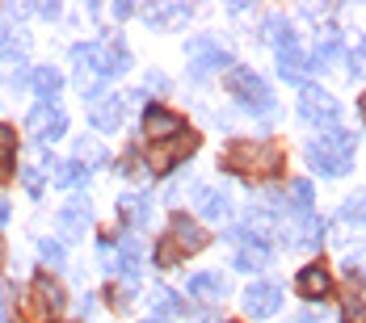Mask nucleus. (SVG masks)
Returning a JSON list of instances; mask_svg holds the SVG:
<instances>
[{"label": "nucleus", "mask_w": 366, "mask_h": 323, "mask_svg": "<svg viewBox=\"0 0 366 323\" xmlns=\"http://www.w3.org/2000/svg\"><path fill=\"white\" fill-rule=\"evenodd\" d=\"M76 155H80V160H89V164H106V160H110V155H106V147L93 143V139H80V143H76Z\"/></svg>", "instance_id": "obj_25"}, {"label": "nucleus", "mask_w": 366, "mask_h": 323, "mask_svg": "<svg viewBox=\"0 0 366 323\" xmlns=\"http://www.w3.org/2000/svg\"><path fill=\"white\" fill-rule=\"evenodd\" d=\"M139 265H144V248H139V240H122L114 269H122V277H127V282H135V277H139Z\"/></svg>", "instance_id": "obj_18"}, {"label": "nucleus", "mask_w": 366, "mask_h": 323, "mask_svg": "<svg viewBox=\"0 0 366 323\" xmlns=\"http://www.w3.org/2000/svg\"><path fill=\"white\" fill-rule=\"evenodd\" d=\"M341 218H345V222H358V227H366V193H350V198L341 202Z\"/></svg>", "instance_id": "obj_24"}, {"label": "nucleus", "mask_w": 366, "mask_h": 323, "mask_svg": "<svg viewBox=\"0 0 366 323\" xmlns=\"http://www.w3.org/2000/svg\"><path fill=\"white\" fill-rule=\"evenodd\" d=\"M147 88H156V93H169V80L160 72H147Z\"/></svg>", "instance_id": "obj_31"}, {"label": "nucleus", "mask_w": 366, "mask_h": 323, "mask_svg": "<svg viewBox=\"0 0 366 323\" xmlns=\"http://www.w3.org/2000/svg\"><path fill=\"white\" fill-rule=\"evenodd\" d=\"M30 84H34V93L42 97V101H51V97L59 93V84H64V76L55 72V68H38V72L30 76Z\"/></svg>", "instance_id": "obj_20"}, {"label": "nucleus", "mask_w": 366, "mask_h": 323, "mask_svg": "<svg viewBox=\"0 0 366 323\" xmlns=\"http://www.w3.org/2000/svg\"><path fill=\"white\" fill-rule=\"evenodd\" d=\"M0 265H4V244H0Z\"/></svg>", "instance_id": "obj_38"}, {"label": "nucleus", "mask_w": 366, "mask_h": 323, "mask_svg": "<svg viewBox=\"0 0 366 323\" xmlns=\"http://www.w3.org/2000/svg\"><path fill=\"white\" fill-rule=\"evenodd\" d=\"M131 13H135V4H114V17H118V21H122V17H131Z\"/></svg>", "instance_id": "obj_33"}, {"label": "nucleus", "mask_w": 366, "mask_h": 323, "mask_svg": "<svg viewBox=\"0 0 366 323\" xmlns=\"http://www.w3.org/2000/svg\"><path fill=\"white\" fill-rule=\"evenodd\" d=\"M59 307H64V289H59V282H51V277H34V302H30V311L42 319V315H55Z\"/></svg>", "instance_id": "obj_12"}, {"label": "nucleus", "mask_w": 366, "mask_h": 323, "mask_svg": "<svg viewBox=\"0 0 366 323\" xmlns=\"http://www.w3.org/2000/svg\"><path fill=\"white\" fill-rule=\"evenodd\" d=\"M345 55V38L337 26H325L320 34H316V51L307 55V68H329L332 59H341Z\"/></svg>", "instance_id": "obj_8"}, {"label": "nucleus", "mask_w": 366, "mask_h": 323, "mask_svg": "<svg viewBox=\"0 0 366 323\" xmlns=\"http://www.w3.org/2000/svg\"><path fill=\"white\" fill-rule=\"evenodd\" d=\"M194 147H198V135H194V130H182L177 139H169L164 147H152L147 164H152V173H169V168H173L177 160H185Z\"/></svg>", "instance_id": "obj_5"}, {"label": "nucleus", "mask_w": 366, "mask_h": 323, "mask_svg": "<svg viewBox=\"0 0 366 323\" xmlns=\"http://www.w3.org/2000/svg\"><path fill=\"white\" fill-rule=\"evenodd\" d=\"M13 164H17V135L13 126H0V180L13 173Z\"/></svg>", "instance_id": "obj_21"}, {"label": "nucleus", "mask_w": 366, "mask_h": 323, "mask_svg": "<svg viewBox=\"0 0 366 323\" xmlns=\"http://www.w3.org/2000/svg\"><path fill=\"white\" fill-rule=\"evenodd\" d=\"M227 164L240 173H274L282 164L278 147H253V143H232L227 147Z\"/></svg>", "instance_id": "obj_2"}, {"label": "nucleus", "mask_w": 366, "mask_h": 323, "mask_svg": "<svg viewBox=\"0 0 366 323\" xmlns=\"http://www.w3.org/2000/svg\"><path fill=\"white\" fill-rule=\"evenodd\" d=\"M169 240H173L182 252H198V248H207V240H211V235H207L194 218L173 215V222H169Z\"/></svg>", "instance_id": "obj_9"}, {"label": "nucleus", "mask_w": 366, "mask_h": 323, "mask_svg": "<svg viewBox=\"0 0 366 323\" xmlns=\"http://www.w3.org/2000/svg\"><path fill=\"white\" fill-rule=\"evenodd\" d=\"M4 307H9V286L0 282V311H4Z\"/></svg>", "instance_id": "obj_34"}, {"label": "nucleus", "mask_w": 366, "mask_h": 323, "mask_svg": "<svg viewBox=\"0 0 366 323\" xmlns=\"http://www.w3.org/2000/svg\"><path fill=\"white\" fill-rule=\"evenodd\" d=\"M278 72H282V80H291V84H303L307 55L299 51V42H291V46H282V51H278Z\"/></svg>", "instance_id": "obj_15"}, {"label": "nucleus", "mask_w": 366, "mask_h": 323, "mask_svg": "<svg viewBox=\"0 0 366 323\" xmlns=\"http://www.w3.org/2000/svg\"><path fill=\"white\" fill-rule=\"evenodd\" d=\"M312 151H320V155H329V160H345V164H354V135L332 126L329 135H320V139L312 143Z\"/></svg>", "instance_id": "obj_11"}, {"label": "nucleus", "mask_w": 366, "mask_h": 323, "mask_svg": "<svg viewBox=\"0 0 366 323\" xmlns=\"http://www.w3.org/2000/svg\"><path fill=\"white\" fill-rule=\"evenodd\" d=\"M278 307H282V286H274V282H253V286L244 289V311H249L253 319L278 315Z\"/></svg>", "instance_id": "obj_4"}, {"label": "nucleus", "mask_w": 366, "mask_h": 323, "mask_svg": "<svg viewBox=\"0 0 366 323\" xmlns=\"http://www.w3.org/2000/svg\"><path fill=\"white\" fill-rule=\"evenodd\" d=\"M185 55H189V72L198 76V80H202L207 72H219V68L232 63L227 51H219L211 38H194V42H185Z\"/></svg>", "instance_id": "obj_3"}, {"label": "nucleus", "mask_w": 366, "mask_h": 323, "mask_svg": "<svg viewBox=\"0 0 366 323\" xmlns=\"http://www.w3.org/2000/svg\"><path fill=\"white\" fill-rule=\"evenodd\" d=\"M185 289H189L194 298H207V302H219L223 294H227V282H223L219 273H194V277L185 282Z\"/></svg>", "instance_id": "obj_16"}, {"label": "nucleus", "mask_w": 366, "mask_h": 323, "mask_svg": "<svg viewBox=\"0 0 366 323\" xmlns=\"http://www.w3.org/2000/svg\"><path fill=\"white\" fill-rule=\"evenodd\" d=\"M299 323H320V315H316V311H307V315H299Z\"/></svg>", "instance_id": "obj_35"}, {"label": "nucleus", "mask_w": 366, "mask_h": 323, "mask_svg": "<svg viewBox=\"0 0 366 323\" xmlns=\"http://www.w3.org/2000/svg\"><path fill=\"white\" fill-rule=\"evenodd\" d=\"M341 323H366V302L358 294L345 298V311H341Z\"/></svg>", "instance_id": "obj_26"}, {"label": "nucleus", "mask_w": 366, "mask_h": 323, "mask_svg": "<svg viewBox=\"0 0 366 323\" xmlns=\"http://www.w3.org/2000/svg\"><path fill=\"white\" fill-rule=\"evenodd\" d=\"M227 88L240 97V106L244 101H257V97H269V88H265V80L249 68H227Z\"/></svg>", "instance_id": "obj_10"}, {"label": "nucleus", "mask_w": 366, "mask_h": 323, "mask_svg": "<svg viewBox=\"0 0 366 323\" xmlns=\"http://www.w3.org/2000/svg\"><path fill=\"white\" fill-rule=\"evenodd\" d=\"M93 307H97V302H93V294H84V298H80V302H76V311H80V315H84V319H89V315H93Z\"/></svg>", "instance_id": "obj_32"}, {"label": "nucleus", "mask_w": 366, "mask_h": 323, "mask_svg": "<svg viewBox=\"0 0 366 323\" xmlns=\"http://www.w3.org/2000/svg\"><path fill=\"white\" fill-rule=\"evenodd\" d=\"M345 59H350V76H358V72L366 68V63H362V59H366L362 46H358V51H345Z\"/></svg>", "instance_id": "obj_30"}, {"label": "nucleus", "mask_w": 366, "mask_h": 323, "mask_svg": "<svg viewBox=\"0 0 366 323\" xmlns=\"http://www.w3.org/2000/svg\"><path fill=\"white\" fill-rule=\"evenodd\" d=\"M152 311H156V315H164V319H169V315H182L185 307H182V298H177V294H173V289L156 286V289H152Z\"/></svg>", "instance_id": "obj_22"}, {"label": "nucleus", "mask_w": 366, "mask_h": 323, "mask_svg": "<svg viewBox=\"0 0 366 323\" xmlns=\"http://www.w3.org/2000/svg\"><path fill=\"white\" fill-rule=\"evenodd\" d=\"M0 222H9V202H0Z\"/></svg>", "instance_id": "obj_36"}, {"label": "nucleus", "mask_w": 366, "mask_h": 323, "mask_svg": "<svg viewBox=\"0 0 366 323\" xmlns=\"http://www.w3.org/2000/svg\"><path fill=\"white\" fill-rule=\"evenodd\" d=\"M299 118L307 122V126H320V130H332L337 122H341V106H337V97H329L325 88H303L299 93Z\"/></svg>", "instance_id": "obj_1"}, {"label": "nucleus", "mask_w": 366, "mask_h": 323, "mask_svg": "<svg viewBox=\"0 0 366 323\" xmlns=\"http://www.w3.org/2000/svg\"><path fill=\"white\" fill-rule=\"evenodd\" d=\"M144 130H147V139H164V143H169V139H177V135L189 130V126H185L177 113H169V109L147 106L144 109Z\"/></svg>", "instance_id": "obj_7"}, {"label": "nucleus", "mask_w": 366, "mask_h": 323, "mask_svg": "<svg viewBox=\"0 0 366 323\" xmlns=\"http://www.w3.org/2000/svg\"><path fill=\"white\" fill-rule=\"evenodd\" d=\"M21 185H26V193H30V198H42V173H38L34 164H26V168H21Z\"/></svg>", "instance_id": "obj_29"}, {"label": "nucleus", "mask_w": 366, "mask_h": 323, "mask_svg": "<svg viewBox=\"0 0 366 323\" xmlns=\"http://www.w3.org/2000/svg\"><path fill=\"white\" fill-rule=\"evenodd\" d=\"M329 289H332V277L325 265H307L299 273V294L303 298H329Z\"/></svg>", "instance_id": "obj_14"}, {"label": "nucleus", "mask_w": 366, "mask_h": 323, "mask_svg": "<svg viewBox=\"0 0 366 323\" xmlns=\"http://www.w3.org/2000/svg\"><path fill=\"white\" fill-rule=\"evenodd\" d=\"M362 118H366V93H362Z\"/></svg>", "instance_id": "obj_37"}, {"label": "nucleus", "mask_w": 366, "mask_h": 323, "mask_svg": "<svg viewBox=\"0 0 366 323\" xmlns=\"http://www.w3.org/2000/svg\"><path fill=\"white\" fill-rule=\"evenodd\" d=\"M144 323H160V319H144Z\"/></svg>", "instance_id": "obj_39"}, {"label": "nucleus", "mask_w": 366, "mask_h": 323, "mask_svg": "<svg viewBox=\"0 0 366 323\" xmlns=\"http://www.w3.org/2000/svg\"><path fill=\"white\" fill-rule=\"evenodd\" d=\"M89 180V168H80V164H72V160H55V185L59 189H72V185H84Z\"/></svg>", "instance_id": "obj_23"}, {"label": "nucleus", "mask_w": 366, "mask_h": 323, "mask_svg": "<svg viewBox=\"0 0 366 323\" xmlns=\"http://www.w3.org/2000/svg\"><path fill=\"white\" fill-rule=\"evenodd\" d=\"M122 113H127V109H122L118 97L106 101V106H93V126H97V130H118V126H122Z\"/></svg>", "instance_id": "obj_19"}, {"label": "nucleus", "mask_w": 366, "mask_h": 323, "mask_svg": "<svg viewBox=\"0 0 366 323\" xmlns=\"http://www.w3.org/2000/svg\"><path fill=\"white\" fill-rule=\"evenodd\" d=\"M198 210L211 218V222H219V218L232 215V202H227L223 189H198Z\"/></svg>", "instance_id": "obj_17"}, {"label": "nucleus", "mask_w": 366, "mask_h": 323, "mask_svg": "<svg viewBox=\"0 0 366 323\" xmlns=\"http://www.w3.org/2000/svg\"><path fill=\"white\" fill-rule=\"evenodd\" d=\"M59 231H64L68 240H80V235L89 231V202H84V198H72V202L59 210Z\"/></svg>", "instance_id": "obj_13"}, {"label": "nucleus", "mask_w": 366, "mask_h": 323, "mask_svg": "<svg viewBox=\"0 0 366 323\" xmlns=\"http://www.w3.org/2000/svg\"><path fill=\"white\" fill-rule=\"evenodd\" d=\"M38 252H42L46 265H64V260H68V252H64L59 240H38Z\"/></svg>", "instance_id": "obj_27"}, {"label": "nucleus", "mask_w": 366, "mask_h": 323, "mask_svg": "<svg viewBox=\"0 0 366 323\" xmlns=\"http://www.w3.org/2000/svg\"><path fill=\"white\" fill-rule=\"evenodd\" d=\"M177 260H182V248H177L173 240H164V244H156V265H160V269H173Z\"/></svg>", "instance_id": "obj_28"}, {"label": "nucleus", "mask_w": 366, "mask_h": 323, "mask_svg": "<svg viewBox=\"0 0 366 323\" xmlns=\"http://www.w3.org/2000/svg\"><path fill=\"white\" fill-rule=\"evenodd\" d=\"M30 135H34L38 143H46V139H59L64 130H68V118H64V109L59 106H51V101H42V106L30 113Z\"/></svg>", "instance_id": "obj_6"}]
</instances>
